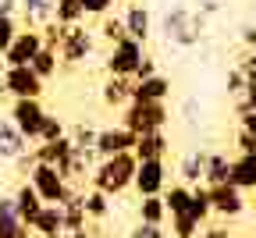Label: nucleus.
I'll list each match as a JSON object with an SVG mask.
<instances>
[{"label":"nucleus","mask_w":256,"mask_h":238,"mask_svg":"<svg viewBox=\"0 0 256 238\" xmlns=\"http://www.w3.org/2000/svg\"><path fill=\"white\" fill-rule=\"evenodd\" d=\"M136 167H139V156H136L132 150H124V153L104 156L100 164L92 167L89 182H92V188H100V192H107V196L114 199V196H121V192H128V188H132Z\"/></svg>","instance_id":"obj_1"},{"label":"nucleus","mask_w":256,"mask_h":238,"mask_svg":"<svg viewBox=\"0 0 256 238\" xmlns=\"http://www.w3.org/2000/svg\"><path fill=\"white\" fill-rule=\"evenodd\" d=\"M160 32H164V40L171 46H182V50L200 46L203 32H206V14L192 11L185 4H174V8L164 11V18H160Z\"/></svg>","instance_id":"obj_2"},{"label":"nucleus","mask_w":256,"mask_h":238,"mask_svg":"<svg viewBox=\"0 0 256 238\" xmlns=\"http://www.w3.org/2000/svg\"><path fill=\"white\" fill-rule=\"evenodd\" d=\"M171 121V110H168V100H132L121 114V124L132 128L136 135L139 132H156Z\"/></svg>","instance_id":"obj_3"},{"label":"nucleus","mask_w":256,"mask_h":238,"mask_svg":"<svg viewBox=\"0 0 256 238\" xmlns=\"http://www.w3.org/2000/svg\"><path fill=\"white\" fill-rule=\"evenodd\" d=\"M28 182L36 185V192L43 196V202H64L75 188H72V182L64 178L57 167H50V164H40L36 160V167L28 171Z\"/></svg>","instance_id":"obj_4"},{"label":"nucleus","mask_w":256,"mask_h":238,"mask_svg":"<svg viewBox=\"0 0 256 238\" xmlns=\"http://www.w3.org/2000/svg\"><path fill=\"white\" fill-rule=\"evenodd\" d=\"M8 118L18 124V132L28 142H40V128H43V118H46V107L40 104V96H18L11 104Z\"/></svg>","instance_id":"obj_5"},{"label":"nucleus","mask_w":256,"mask_h":238,"mask_svg":"<svg viewBox=\"0 0 256 238\" xmlns=\"http://www.w3.org/2000/svg\"><path fill=\"white\" fill-rule=\"evenodd\" d=\"M146 54V43L132 40V36H124L118 43H110V54H107V75H121V78H132L136 75V68Z\"/></svg>","instance_id":"obj_6"},{"label":"nucleus","mask_w":256,"mask_h":238,"mask_svg":"<svg viewBox=\"0 0 256 238\" xmlns=\"http://www.w3.org/2000/svg\"><path fill=\"white\" fill-rule=\"evenodd\" d=\"M168 185H171V171H168L164 156H156V160H139L136 178H132V188H136L139 196H160Z\"/></svg>","instance_id":"obj_7"},{"label":"nucleus","mask_w":256,"mask_h":238,"mask_svg":"<svg viewBox=\"0 0 256 238\" xmlns=\"http://www.w3.org/2000/svg\"><path fill=\"white\" fill-rule=\"evenodd\" d=\"M92 43H96L92 32L82 28V22L78 25H64V36L57 43V54H60L64 64H82L86 57H92Z\"/></svg>","instance_id":"obj_8"},{"label":"nucleus","mask_w":256,"mask_h":238,"mask_svg":"<svg viewBox=\"0 0 256 238\" xmlns=\"http://www.w3.org/2000/svg\"><path fill=\"white\" fill-rule=\"evenodd\" d=\"M206 188H210V202H214V214H217V217L235 220V217H242V214H246L249 199H246V192H242L238 185L220 182V185H206Z\"/></svg>","instance_id":"obj_9"},{"label":"nucleus","mask_w":256,"mask_h":238,"mask_svg":"<svg viewBox=\"0 0 256 238\" xmlns=\"http://www.w3.org/2000/svg\"><path fill=\"white\" fill-rule=\"evenodd\" d=\"M4 92L8 96H43V78L32 72V64H8V72H4Z\"/></svg>","instance_id":"obj_10"},{"label":"nucleus","mask_w":256,"mask_h":238,"mask_svg":"<svg viewBox=\"0 0 256 238\" xmlns=\"http://www.w3.org/2000/svg\"><path fill=\"white\" fill-rule=\"evenodd\" d=\"M46 46V40H43V28H18V36L11 40V46H8V54H4V64H32V57H36L40 50Z\"/></svg>","instance_id":"obj_11"},{"label":"nucleus","mask_w":256,"mask_h":238,"mask_svg":"<svg viewBox=\"0 0 256 238\" xmlns=\"http://www.w3.org/2000/svg\"><path fill=\"white\" fill-rule=\"evenodd\" d=\"M32 153H36L40 164H50V167H57V171H64V167L72 164V156H75V142H72V135L64 132L60 139L36 142V146H32Z\"/></svg>","instance_id":"obj_12"},{"label":"nucleus","mask_w":256,"mask_h":238,"mask_svg":"<svg viewBox=\"0 0 256 238\" xmlns=\"http://www.w3.org/2000/svg\"><path fill=\"white\" fill-rule=\"evenodd\" d=\"M136 139L139 135L132 132V128H124V124H118V128H104V132H96V156H114V153H124V150H132L136 146Z\"/></svg>","instance_id":"obj_13"},{"label":"nucleus","mask_w":256,"mask_h":238,"mask_svg":"<svg viewBox=\"0 0 256 238\" xmlns=\"http://www.w3.org/2000/svg\"><path fill=\"white\" fill-rule=\"evenodd\" d=\"M124 32L132 40H139V43H146L150 36H153V14H150V8L146 4H136V0H124Z\"/></svg>","instance_id":"obj_14"},{"label":"nucleus","mask_w":256,"mask_h":238,"mask_svg":"<svg viewBox=\"0 0 256 238\" xmlns=\"http://www.w3.org/2000/svg\"><path fill=\"white\" fill-rule=\"evenodd\" d=\"M171 150V139H168V132L164 128H156V132H139V139L132 146V153L139 160H156V156H168Z\"/></svg>","instance_id":"obj_15"},{"label":"nucleus","mask_w":256,"mask_h":238,"mask_svg":"<svg viewBox=\"0 0 256 238\" xmlns=\"http://www.w3.org/2000/svg\"><path fill=\"white\" fill-rule=\"evenodd\" d=\"M32 231L43 234V238H60L64 234V210H60V202H43L40 217L32 220Z\"/></svg>","instance_id":"obj_16"},{"label":"nucleus","mask_w":256,"mask_h":238,"mask_svg":"<svg viewBox=\"0 0 256 238\" xmlns=\"http://www.w3.org/2000/svg\"><path fill=\"white\" fill-rule=\"evenodd\" d=\"M25 150H32L28 146V139L18 132V124L11 121V118H0V156L4 160H14L18 153H25Z\"/></svg>","instance_id":"obj_17"},{"label":"nucleus","mask_w":256,"mask_h":238,"mask_svg":"<svg viewBox=\"0 0 256 238\" xmlns=\"http://www.w3.org/2000/svg\"><path fill=\"white\" fill-rule=\"evenodd\" d=\"M168 96H171V78L160 72L132 82V100H168Z\"/></svg>","instance_id":"obj_18"},{"label":"nucleus","mask_w":256,"mask_h":238,"mask_svg":"<svg viewBox=\"0 0 256 238\" xmlns=\"http://www.w3.org/2000/svg\"><path fill=\"white\" fill-rule=\"evenodd\" d=\"M14 202H18V217H22V220L32 228V220H36V217H40V210H43V196L36 192V185H32V182L18 185Z\"/></svg>","instance_id":"obj_19"},{"label":"nucleus","mask_w":256,"mask_h":238,"mask_svg":"<svg viewBox=\"0 0 256 238\" xmlns=\"http://www.w3.org/2000/svg\"><path fill=\"white\" fill-rule=\"evenodd\" d=\"M100 96H104L107 107H128V104H132V78L110 75V78L100 86Z\"/></svg>","instance_id":"obj_20"},{"label":"nucleus","mask_w":256,"mask_h":238,"mask_svg":"<svg viewBox=\"0 0 256 238\" xmlns=\"http://www.w3.org/2000/svg\"><path fill=\"white\" fill-rule=\"evenodd\" d=\"M220 182H232V156L228 153H206V167H203V185H220Z\"/></svg>","instance_id":"obj_21"},{"label":"nucleus","mask_w":256,"mask_h":238,"mask_svg":"<svg viewBox=\"0 0 256 238\" xmlns=\"http://www.w3.org/2000/svg\"><path fill=\"white\" fill-rule=\"evenodd\" d=\"M203 167H206V150H192V153H185L182 156V164H178V182H185V185H200L203 182Z\"/></svg>","instance_id":"obj_22"},{"label":"nucleus","mask_w":256,"mask_h":238,"mask_svg":"<svg viewBox=\"0 0 256 238\" xmlns=\"http://www.w3.org/2000/svg\"><path fill=\"white\" fill-rule=\"evenodd\" d=\"M232 185H238L242 192H249L256 185V156L252 153L232 156Z\"/></svg>","instance_id":"obj_23"},{"label":"nucleus","mask_w":256,"mask_h":238,"mask_svg":"<svg viewBox=\"0 0 256 238\" xmlns=\"http://www.w3.org/2000/svg\"><path fill=\"white\" fill-rule=\"evenodd\" d=\"M18 8H22V14H25V25L43 28V25L54 18L57 0H18Z\"/></svg>","instance_id":"obj_24"},{"label":"nucleus","mask_w":256,"mask_h":238,"mask_svg":"<svg viewBox=\"0 0 256 238\" xmlns=\"http://www.w3.org/2000/svg\"><path fill=\"white\" fill-rule=\"evenodd\" d=\"M164 206H168V217L171 214H182V210H188V202H192V185H185V182H174V185H168L164 192Z\"/></svg>","instance_id":"obj_25"},{"label":"nucleus","mask_w":256,"mask_h":238,"mask_svg":"<svg viewBox=\"0 0 256 238\" xmlns=\"http://www.w3.org/2000/svg\"><path fill=\"white\" fill-rule=\"evenodd\" d=\"M82 206H86L89 220H104L110 214V196L100 192V188H89V192H82Z\"/></svg>","instance_id":"obj_26"},{"label":"nucleus","mask_w":256,"mask_h":238,"mask_svg":"<svg viewBox=\"0 0 256 238\" xmlns=\"http://www.w3.org/2000/svg\"><path fill=\"white\" fill-rule=\"evenodd\" d=\"M188 214L196 217L200 224H206L214 217V202H210V188L200 182V185H192V202H188Z\"/></svg>","instance_id":"obj_27"},{"label":"nucleus","mask_w":256,"mask_h":238,"mask_svg":"<svg viewBox=\"0 0 256 238\" xmlns=\"http://www.w3.org/2000/svg\"><path fill=\"white\" fill-rule=\"evenodd\" d=\"M139 220H146V224H164V220H168L164 196H139Z\"/></svg>","instance_id":"obj_28"},{"label":"nucleus","mask_w":256,"mask_h":238,"mask_svg":"<svg viewBox=\"0 0 256 238\" xmlns=\"http://www.w3.org/2000/svg\"><path fill=\"white\" fill-rule=\"evenodd\" d=\"M57 68H60V54H57V46H43L36 57H32V72H36L43 82L57 75Z\"/></svg>","instance_id":"obj_29"},{"label":"nucleus","mask_w":256,"mask_h":238,"mask_svg":"<svg viewBox=\"0 0 256 238\" xmlns=\"http://www.w3.org/2000/svg\"><path fill=\"white\" fill-rule=\"evenodd\" d=\"M82 18H86L82 0H57V8H54V22H60V25H78Z\"/></svg>","instance_id":"obj_30"},{"label":"nucleus","mask_w":256,"mask_h":238,"mask_svg":"<svg viewBox=\"0 0 256 238\" xmlns=\"http://www.w3.org/2000/svg\"><path fill=\"white\" fill-rule=\"evenodd\" d=\"M200 220L192 217L188 210H182V214H171V231H174V238H196L200 234Z\"/></svg>","instance_id":"obj_31"},{"label":"nucleus","mask_w":256,"mask_h":238,"mask_svg":"<svg viewBox=\"0 0 256 238\" xmlns=\"http://www.w3.org/2000/svg\"><path fill=\"white\" fill-rule=\"evenodd\" d=\"M100 36H104L107 43L124 40V36H128V32H124V18H118V14H104V22H100Z\"/></svg>","instance_id":"obj_32"},{"label":"nucleus","mask_w":256,"mask_h":238,"mask_svg":"<svg viewBox=\"0 0 256 238\" xmlns=\"http://www.w3.org/2000/svg\"><path fill=\"white\" fill-rule=\"evenodd\" d=\"M28 224L22 217H0V238H28Z\"/></svg>","instance_id":"obj_33"},{"label":"nucleus","mask_w":256,"mask_h":238,"mask_svg":"<svg viewBox=\"0 0 256 238\" xmlns=\"http://www.w3.org/2000/svg\"><path fill=\"white\" fill-rule=\"evenodd\" d=\"M14 36H18V22H14V14H0V57L8 54V46H11Z\"/></svg>","instance_id":"obj_34"},{"label":"nucleus","mask_w":256,"mask_h":238,"mask_svg":"<svg viewBox=\"0 0 256 238\" xmlns=\"http://www.w3.org/2000/svg\"><path fill=\"white\" fill-rule=\"evenodd\" d=\"M72 142H75V150H92L96 153V128H89V124H78L75 132H72Z\"/></svg>","instance_id":"obj_35"},{"label":"nucleus","mask_w":256,"mask_h":238,"mask_svg":"<svg viewBox=\"0 0 256 238\" xmlns=\"http://www.w3.org/2000/svg\"><path fill=\"white\" fill-rule=\"evenodd\" d=\"M60 135H64V121H60L57 114H50V110H46V118H43V128H40V142L60 139Z\"/></svg>","instance_id":"obj_36"},{"label":"nucleus","mask_w":256,"mask_h":238,"mask_svg":"<svg viewBox=\"0 0 256 238\" xmlns=\"http://www.w3.org/2000/svg\"><path fill=\"white\" fill-rule=\"evenodd\" d=\"M114 4H121V0H82V11L86 18H104L114 11Z\"/></svg>","instance_id":"obj_37"},{"label":"nucleus","mask_w":256,"mask_h":238,"mask_svg":"<svg viewBox=\"0 0 256 238\" xmlns=\"http://www.w3.org/2000/svg\"><path fill=\"white\" fill-rule=\"evenodd\" d=\"M128 238H168V231H164V224H146V220H139L132 231H128Z\"/></svg>","instance_id":"obj_38"},{"label":"nucleus","mask_w":256,"mask_h":238,"mask_svg":"<svg viewBox=\"0 0 256 238\" xmlns=\"http://www.w3.org/2000/svg\"><path fill=\"white\" fill-rule=\"evenodd\" d=\"M228 92L232 96L246 92V72H242V68H232V72H228Z\"/></svg>","instance_id":"obj_39"},{"label":"nucleus","mask_w":256,"mask_h":238,"mask_svg":"<svg viewBox=\"0 0 256 238\" xmlns=\"http://www.w3.org/2000/svg\"><path fill=\"white\" fill-rule=\"evenodd\" d=\"M146 75H156V60H153L150 54H142V60H139V68H136L132 78H146Z\"/></svg>","instance_id":"obj_40"},{"label":"nucleus","mask_w":256,"mask_h":238,"mask_svg":"<svg viewBox=\"0 0 256 238\" xmlns=\"http://www.w3.org/2000/svg\"><path fill=\"white\" fill-rule=\"evenodd\" d=\"M196 238H232V234H228V228H220V224H203Z\"/></svg>","instance_id":"obj_41"},{"label":"nucleus","mask_w":256,"mask_h":238,"mask_svg":"<svg viewBox=\"0 0 256 238\" xmlns=\"http://www.w3.org/2000/svg\"><path fill=\"white\" fill-rule=\"evenodd\" d=\"M238 40H242L249 50L256 46V22H249V25H242V28H238Z\"/></svg>","instance_id":"obj_42"},{"label":"nucleus","mask_w":256,"mask_h":238,"mask_svg":"<svg viewBox=\"0 0 256 238\" xmlns=\"http://www.w3.org/2000/svg\"><path fill=\"white\" fill-rule=\"evenodd\" d=\"M0 217H18V202H14V196H0Z\"/></svg>","instance_id":"obj_43"},{"label":"nucleus","mask_w":256,"mask_h":238,"mask_svg":"<svg viewBox=\"0 0 256 238\" xmlns=\"http://www.w3.org/2000/svg\"><path fill=\"white\" fill-rule=\"evenodd\" d=\"M238 121H242V128H246V132H252V135H256V110H246V114H238Z\"/></svg>","instance_id":"obj_44"},{"label":"nucleus","mask_w":256,"mask_h":238,"mask_svg":"<svg viewBox=\"0 0 256 238\" xmlns=\"http://www.w3.org/2000/svg\"><path fill=\"white\" fill-rule=\"evenodd\" d=\"M217 11H220V0H200V14L210 18V14H217Z\"/></svg>","instance_id":"obj_45"},{"label":"nucleus","mask_w":256,"mask_h":238,"mask_svg":"<svg viewBox=\"0 0 256 238\" xmlns=\"http://www.w3.org/2000/svg\"><path fill=\"white\" fill-rule=\"evenodd\" d=\"M238 68H242V72H252V68H256V46H252V50L246 54V60H242Z\"/></svg>","instance_id":"obj_46"},{"label":"nucleus","mask_w":256,"mask_h":238,"mask_svg":"<svg viewBox=\"0 0 256 238\" xmlns=\"http://www.w3.org/2000/svg\"><path fill=\"white\" fill-rule=\"evenodd\" d=\"M196 110H200V100H185V104H182V114H185V118H192Z\"/></svg>","instance_id":"obj_47"},{"label":"nucleus","mask_w":256,"mask_h":238,"mask_svg":"<svg viewBox=\"0 0 256 238\" xmlns=\"http://www.w3.org/2000/svg\"><path fill=\"white\" fill-rule=\"evenodd\" d=\"M18 11V0H0V14H14Z\"/></svg>","instance_id":"obj_48"},{"label":"nucleus","mask_w":256,"mask_h":238,"mask_svg":"<svg viewBox=\"0 0 256 238\" xmlns=\"http://www.w3.org/2000/svg\"><path fill=\"white\" fill-rule=\"evenodd\" d=\"M242 96H246V104H249V110H256V86H249V89H246Z\"/></svg>","instance_id":"obj_49"},{"label":"nucleus","mask_w":256,"mask_h":238,"mask_svg":"<svg viewBox=\"0 0 256 238\" xmlns=\"http://www.w3.org/2000/svg\"><path fill=\"white\" fill-rule=\"evenodd\" d=\"M60 238H89V231H86V228H82V231H64Z\"/></svg>","instance_id":"obj_50"},{"label":"nucleus","mask_w":256,"mask_h":238,"mask_svg":"<svg viewBox=\"0 0 256 238\" xmlns=\"http://www.w3.org/2000/svg\"><path fill=\"white\" fill-rule=\"evenodd\" d=\"M249 86H256V68H252V72H246V89Z\"/></svg>","instance_id":"obj_51"},{"label":"nucleus","mask_w":256,"mask_h":238,"mask_svg":"<svg viewBox=\"0 0 256 238\" xmlns=\"http://www.w3.org/2000/svg\"><path fill=\"white\" fill-rule=\"evenodd\" d=\"M249 196H252V202H249V206H256V185H252V188H249Z\"/></svg>","instance_id":"obj_52"},{"label":"nucleus","mask_w":256,"mask_h":238,"mask_svg":"<svg viewBox=\"0 0 256 238\" xmlns=\"http://www.w3.org/2000/svg\"><path fill=\"white\" fill-rule=\"evenodd\" d=\"M28 238H43V234H36V231H28Z\"/></svg>","instance_id":"obj_53"},{"label":"nucleus","mask_w":256,"mask_h":238,"mask_svg":"<svg viewBox=\"0 0 256 238\" xmlns=\"http://www.w3.org/2000/svg\"><path fill=\"white\" fill-rule=\"evenodd\" d=\"M252 22H256V0H252Z\"/></svg>","instance_id":"obj_54"},{"label":"nucleus","mask_w":256,"mask_h":238,"mask_svg":"<svg viewBox=\"0 0 256 238\" xmlns=\"http://www.w3.org/2000/svg\"><path fill=\"white\" fill-rule=\"evenodd\" d=\"M89 238H92V234H89Z\"/></svg>","instance_id":"obj_55"}]
</instances>
